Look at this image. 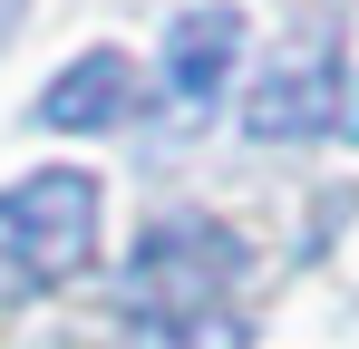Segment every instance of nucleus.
Masks as SVG:
<instances>
[{"instance_id": "1", "label": "nucleus", "mask_w": 359, "mask_h": 349, "mask_svg": "<svg viewBox=\"0 0 359 349\" xmlns=\"http://www.w3.org/2000/svg\"><path fill=\"white\" fill-rule=\"evenodd\" d=\"M97 252V174L39 165L0 194V301H39Z\"/></svg>"}, {"instance_id": "2", "label": "nucleus", "mask_w": 359, "mask_h": 349, "mask_svg": "<svg viewBox=\"0 0 359 349\" xmlns=\"http://www.w3.org/2000/svg\"><path fill=\"white\" fill-rule=\"evenodd\" d=\"M233 272H243L233 233L204 224V214H175V224L146 233V252L126 262V301H156L165 320H184V310H204V301L233 282Z\"/></svg>"}, {"instance_id": "3", "label": "nucleus", "mask_w": 359, "mask_h": 349, "mask_svg": "<svg viewBox=\"0 0 359 349\" xmlns=\"http://www.w3.org/2000/svg\"><path fill=\"white\" fill-rule=\"evenodd\" d=\"M340 97H350V78H340V39L311 29V39H292V49L252 78L243 126H252L262 146H292V136H320V126L340 116Z\"/></svg>"}, {"instance_id": "4", "label": "nucleus", "mask_w": 359, "mask_h": 349, "mask_svg": "<svg viewBox=\"0 0 359 349\" xmlns=\"http://www.w3.org/2000/svg\"><path fill=\"white\" fill-rule=\"evenodd\" d=\"M233 58H243V10L204 0V10H184L175 29H165V88H175L184 107H204V97H224Z\"/></svg>"}, {"instance_id": "5", "label": "nucleus", "mask_w": 359, "mask_h": 349, "mask_svg": "<svg viewBox=\"0 0 359 349\" xmlns=\"http://www.w3.org/2000/svg\"><path fill=\"white\" fill-rule=\"evenodd\" d=\"M126 107H136V68H126L117 49H97V58H78V68L49 78L39 126H49V136H88V126H126Z\"/></svg>"}, {"instance_id": "6", "label": "nucleus", "mask_w": 359, "mask_h": 349, "mask_svg": "<svg viewBox=\"0 0 359 349\" xmlns=\"http://www.w3.org/2000/svg\"><path fill=\"white\" fill-rule=\"evenodd\" d=\"M126 349H243V320H224V310H184V320H146Z\"/></svg>"}, {"instance_id": "7", "label": "nucleus", "mask_w": 359, "mask_h": 349, "mask_svg": "<svg viewBox=\"0 0 359 349\" xmlns=\"http://www.w3.org/2000/svg\"><path fill=\"white\" fill-rule=\"evenodd\" d=\"M10 20H20V0H0V39H10Z\"/></svg>"}]
</instances>
